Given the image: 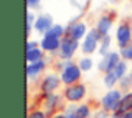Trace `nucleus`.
<instances>
[{"mask_svg": "<svg viewBox=\"0 0 132 118\" xmlns=\"http://www.w3.org/2000/svg\"><path fill=\"white\" fill-rule=\"evenodd\" d=\"M121 95L118 90H110L109 93H106L101 99V104H103V109L106 112H118L120 110V104H121Z\"/></svg>", "mask_w": 132, "mask_h": 118, "instance_id": "f257e3e1", "label": "nucleus"}, {"mask_svg": "<svg viewBox=\"0 0 132 118\" xmlns=\"http://www.w3.org/2000/svg\"><path fill=\"white\" fill-rule=\"evenodd\" d=\"M62 69H64V70H62V76H61L62 82L69 84V86L76 84V81L81 78V69H79V65L67 64V65H64Z\"/></svg>", "mask_w": 132, "mask_h": 118, "instance_id": "f03ea898", "label": "nucleus"}, {"mask_svg": "<svg viewBox=\"0 0 132 118\" xmlns=\"http://www.w3.org/2000/svg\"><path fill=\"white\" fill-rule=\"evenodd\" d=\"M120 62H121V61H120V54L115 53V51H110V53H107L106 56H103L101 62H100V70L104 72V73L113 72Z\"/></svg>", "mask_w": 132, "mask_h": 118, "instance_id": "7ed1b4c3", "label": "nucleus"}, {"mask_svg": "<svg viewBox=\"0 0 132 118\" xmlns=\"http://www.w3.org/2000/svg\"><path fill=\"white\" fill-rule=\"evenodd\" d=\"M76 48H78V40L72 39L70 36H65L61 40V48L59 50H61V56L64 59H70L73 56V53L76 51Z\"/></svg>", "mask_w": 132, "mask_h": 118, "instance_id": "20e7f679", "label": "nucleus"}, {"mask_svg": "<svg viewBox=\"0 0 132 118\" xmlns=\"http://www.w3.org/2000/svg\"><path fill=\"white\" fill-rule=\"evenodd\" d=\"M103 39V36L98 33V30H90L89 33H87V36H86V40H84V44H82V50H84V53H93L95 50H96V45H98V40H101Z\"/></svg>", "mask_w": 132, "mask_h": 118, "instance_id": "39448f33", "label": "nucleus"}, {"mask_svg": "<svg viewBox=\"0 0 132 118\" xmlns=\"http://www.w3.org/2000/svg\"><path fill=\"white\" fill-rule=\"evenodd\" d=\"M86 95V87L82 84H73L65 89V98L69 101H79Z\"/></svg>", "mask_w": 132, "mask_h": 118, "instance_id": "423d86ee", "label": "nucleus"}, {"mask_svg": "<svg viewBox=\"0 0 132 118\" xmlns=\"http://www.w3.org/2000/svg\"><path fill=\"white\" fill-rule=\"evenodd\" d=\"M130 37H132V33H130V28L127 23H121L117 30V40H118V45L123 48L126 45H129L130 42Z\"/></svg>", "mask_w": 132, "mask_h": 118, "instance_id": "0eeeda50", "label": "nucleus"}, {"mask_svg": "<svg viewBox=\"0 0 132 118\" xmlns=\"http://www.w3.org/2000/svg\"><path fill=\"white\" fill-rule=\"evenodd\" d=\"M54 25H53V19H51V16H40V17H37L36 19V23H34V28L39 31V33H48L51 28H53Z\"/></svg>", "mask_w": 132, "mask_h": 118, "instance_id": "6e6552de", "label": "nucleus"}, {"mask_svg": "<svg viewBox=\"0 0 132 118\" xmlns=\"http://www.w3.org/2000/svg\"><path fill=\"white\" fill-rule=\"evenodd\" d=\"M40 47H42V50L54 51V50L61 48V39L56 37V36H51V34H45L42 42H40Z\"/></svg>", "mask_w": 132, "mask_h": 118, "instance_id": "1a4fd4ad", "label": "nucleus"}, {"mask_svg": "<svg viewBox=\"0 0 132 118\" xmlns=\"http://www.w3.org/2000/svg\"><path fill=\"white\" fill-rule=\"evenodd\" d=\"M57 86H59V78H57V76H54V75H50V76H47V78L42 81L40 89H42L44 95L47 96V95H51V92H53Z\"/></svg>", "mask_w": 132, "mask_h": 118, "instance_id": "9d476101", "label": "nucleus"}, {"mask_svg": "<svg viewBox=\"0 0 132 118\" xmlns=\"http://www.w3.org/2000/svg\"><path fill=\"white\" fill-rule=\"evenodd\" d=\"M84 34H86V25H84V23L76 22V23H72V25H70V28H69V36H70L72 39L78 40V39L84 37Z\"/></svg>", "mask_w": 132, "mask_h": 118, "instance_id": "9b49d317", "label": "nucleus"}, {"mask_svg": "<svg viewBox=\"0 0 132 118\" xmlns=\"http://www.w3.org/2000/svg\"><path fill=\"white\" fill-rule=\"evenodd\" d=\"M112 27V17L110 16H103L100 20H98V25H96V30L101 36H107L109 30Z\"/></svg>", "mask_w": 132, "mask_h": 118, "instance_id": "f8f14e48", "label": "nucleus"}, {"mask_svg": "<svg viewBox=\"0 0 132 118\" xmlns=\"http://www.w3.org/2000/svg\"><path fill=\"white\" fill-rule=\"evenodd\" d=\"M44 67H45L44 61H37V62L28 64V65H27V75H28V76H36V75H39V73L44 70Z\"/></svg>", "mask_w": 132, "mask_h": 118, "instance_id": "ddd939ff", "label": "nucleus"}, {"mask_svg": "<svg viewBox=\"0 0 132 118\" xmlns=\"http://www.w3.org/2000/svg\"><path fill=\"white\" fill-rule=\"evenodd\" d=\"M27 61H28V64L42 61V50L40 48H34V50L27 51Z\"/></svg>", "mask_w": 132, "mask_h": 118, "instance_id": "4468645a", "label": "nucleus"}, {"mask_svg": "<svg viewBox=\"0 0 132 118\" xmlns=\"http://www.w3.org/2000/svg\"><path fill=\"white\" fill-rule=\"evenodd\" d=\"M129 110H132V93H127V95L123 96L118 112H124V113H126V112H129Z\"/></svg>", "mask_w": 132, "mask_h": 118, "instance_id": "2eb2a0df", "label": "nucleus"}, {"mask_svg": "<svg viewBox=\"0 0 132 118\" xmlns=\"http://www.w3.org/2000/svg\"><path fill=\"white\" fill-rule=\"evenodd\" d=\"M89 107L87 106H79L75 112H72L70 113V116L69 118H87L89 116Z\"/></svg>", "mask_w": 132, "mask_h": 118, "instance_id": "dca6fc26", "label": "nucleus"}, {"mask_svg": "<svg viewBox=\"0 0 132 118\" xmlns=\"http://www.w3.org/2000/svg\"><path fill=\"white\" fill-rule=\"evenodd\" d=\"M109 47H110V37L109 36H103V40H101V47H100V53L103 56H106L109 51Z\"/></svg>", "mask_w": 132, "mask_h": 118, "instance_id": "f3484780", "label": "nucleus"}, {"mask_svg": "<svg viewBox=\"0 0 132 118\" xmlns=\"http://www.w3.org/2000/svg\"><path fill=\"white\" fill-rule=\"evenodd\" d=\"M117 81H118V76H117V73H115V72H109V73H106L104 84H106L107 87H112Z\"/></svg>", "mask_w": 132, "mask_h": 118, "instance_id": "a211bd4d", "label": "nucleus"}, {"mask_svg": "<svg viewBox=\"0 0 132 118\" xmlns=\"http://www.w3.org/2000/svg\"><path fill=\"white\" fill-rule=\"evenodd\" d=\"M126 69H127V67H126V62H124V61H121V62H120V64L117 65V69H115L113 72L117 73V76H118V79H120V78H124V73H126Z\"/></svg>", "mask_w": 132, "mask_h": 118, "instance_id": "6ab92c4d", "label": "nucleus"}, {"mask_svg": "<svg viewBox=\"0 0 132 118\" xmlns=\"http://www.w3.org/2000/svg\"><path fill=\"white\" fill-rule=\"evenodd\" d=\"M92 65H93V62H92L90 57H84V59H81V62H79V69H81V70H86V72L90 70Z\"/></svg>", "mask_w": 132, "mask_h": 118, "instance_id": "aec40b11", "label": "nucleus"}, {"mask_svg": "<svg viewBox=\"0 0 132 118\" xmlns=\"http://www.w3.org/2000/svg\"><path fill=\"white\" fill-rule=\"evenodd\" d=\"M120 56H123L124 59H132V45L129 44V45L123 47L121 51H120Z\"/></svg>", "mask_w": 132, "mask_h": 118, "instance_id": "412c9836", "label": "nucleus"}, {"mask_svg": "<svg viewBox=\"0 0 132 118\" xmlns=\"http://www.w3.org/2000/svg\"><path fill=\"white\" fill-rule=\"evenodd\" d=\"M47 34H51V36H56V37H59V39H61V36L64 34V28H62L61 25H54V27H53Z\"/></svg>", "mask_w": 132, "mask_h": 118, "instance_id": "4be33fe9", "label": "nucleus"}, {"mask_svg": "<svg viewBox=\"0 0 132 118\" xmlns=\"http://www.w3.org/2000/svg\"><path fill=\"white\" fill-rule=\"evenodd\" d=\"M56 101H57V98L51 93V95H47V107L51 110L53 107H54V104H56Z\"/></svg>", "mask_w": 132, "mask_h": 118, "instance_id": "5701e85b", "label": "nucleus"}, {"mask_svg": "<svg viewBox=\"0 0 132 118\" xmlns=\"http://www.w3.org/2000/svg\"><path fill=\"white\" fill-rule=\"evenodd\" d=\"M33 14L28 11L27 13V36H30V33H31V23H33Z\"/></svg>", "mask_w": 132, "mask_h": 118, "instance_id": "b1692460", "label": "nucleus"}, {"mask_svg": "<svg viewBox=\"0 0 132 118\" xmlns=\"http://www.w3.org/2000/svg\"><path fill=\"white\" fill-rule=\"evenodd\" d=\"M28 118H45V113L40 112V110H33V112L28 115Z\"/></svg>", "mask_w": 132, "mask_h": 118, "instance_id": "393cba45", "label": "nucleus"}, {"mask_svg": "<svg viewBox=\"0 0 132 118\" xmlns=\"http://www.w3.org/2000/svg\"><path fill=\"white\" fill-rule=\"evenodd\" d=\"M34 48H37V44H36V42H33V40L27 42V51H30V50H34Z\"/></svg>", "mask_w": 132, "mask_h": 118, "instance_id": "a878e982", "label": "nucleus"}, {"mask_svg": "<svg viewBox=\"0 0 132 118\" xmlns=\"http://www.w3.org/2000/svg\"><path fill=\"white\" fill-rule=\"evenodd\" d=\"M39 3H40V0H27V5L31 6V8H33V6H37Z\"/></svg>", "mask_w": 132, "mask_h": 118, "instance_id": "bb28decb", "label": "nucleus"}, {"mask_svg": "<svg viewBox=\"0 0 132 118\" xmlns=\"http://www.w3.org/2000/svg\"><path fill=\"white\" fill-rule=\"evenodd\" d=\"M112 118H126V113L124 112H115L112 115Z\"/></svg>", "mask_w": 132, "mask_h": 118, "instance_id": "cd10ccee", "label": "nucleus"}, {"mask_svg": "<svg viewBox=\"0 0 132 118\" xmlns=\"http://www.w3.org/2000/svg\"><path fill=\"white\" fill-rule=\"evenodd\" d=\"M53 118H69L67 115H64V113H57V115H54Z\"/></svg>", "mask_w": 132, "mask_h": 118, "instance_id": "c85d7f7f", "label": "nucleus"}, {"mask_svg": "<svg viewBox=\"0 0 132 118\" xmlns=\"http://www.w3.org/2000/svg\"><path fill=\"white\" fill-rule=\"evenodd\" d=\"M126 118H132V110H129V112H126Z\"/></svg>", "mask_w": 132, "mask_h": 118, "instance_id": "c756f323", "label": "nucleus"}, {"mask_svg": "<svg viewBox=\"0 0 132 118\" xmlns=\"http://www.w3.org/2000/svg\"><path fill=\"white\" fill-rule=\"evenodd\" d=\"M130 78H132V73H130Z\"/></svg>", "mask_w": 132, "mask_h": 118, "instance_id": "7c9ffc66", "label": "nucleus"}]
</instances>
